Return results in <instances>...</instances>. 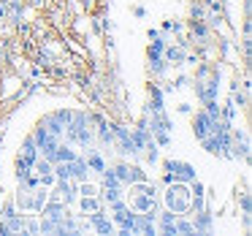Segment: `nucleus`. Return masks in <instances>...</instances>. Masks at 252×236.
Here are the masks:
<instances>
[{"label": "nucleus", "instance_id": "f257e3e1", "mask_svg": "<svg viewBox=\"0 0 252 236\" xmlns=\"http://www.w3.org/2000/svg\"><path fill=\"white\" fill-rule=\"evenodd\" d=\"M163 203L176 217H182V214L190 217V185H185V182H168V187L163 193Z\"/></svg>", "mask_w": 252, "mask_h": 236}, {"label": "nucleus", "instance_id": "f03ea898", "mask_svg": "<svg viewBox=\"0 0 252 236\" xmlns=\"http://www.w3.org/2000/svg\"><path fill=\"white\" fill-rule=\"evenodd\" d=\"M109 209H111V220H114L117 231H120L122 236H130L133 234V214H136V209H133L125 198L109 203Z\"/></svg>", "mask_w": 252, "mask_h": 236}, {"label": "nucleus", "instance_id": "7ed1b4c3", "mask_svg": "<svg viewBox=\"0 0 252 236\" xmlns=\"http://www.w3.org/2000/svg\"><path fill=\"white\" fill-rule=\"evenodd\" d=\"M163 171H165V174H171V179H174V182H185V185H190V182L198 176V171H195V166H192V163H187V160H174V158L163 160Z\"/></svg>", "mask_w": 252, "mask_h": 236}, {"label": "nucleus", "instance_id": "20e7f679", "mask_svg": "<svg viewBox=\"0 0 252 236\" xmlns=\"http://www.w3.org/2000/svg\"><path fill=\"white\" fill-rule=\"evenodd\" d=\"M111 149H117L122 158H138V149H136V144H133V136H130V128L127 125L114 122V147Z\"/></svg>", "mask_w": 252, "mask_h": 236}, {"label": "nucleus", "instance_id": "39448f33", "mask_svg": "<svg viewBox=\"0 0 252 236\" xmlns=\"http://www.w3.org/2000/svg\"><path fill=\"white\" fill-rule=\"evenodd\" d=\"M49 196L52 198H60L65 206H71V203H76V198H79L76 182H73V179H55V185L49 187Z\"/></svg>", "mask_w": 252, "mask_h": 236}, {"label": "nucleus", "instance_id": "423d86ee", "mask_svg": "<svg viewBox=\"0 0 252 236\" xmlns=\"http://www.w3.org/2000/svg\"><path fill=\"white\" fill-rule=\"evenodd\" d=\"M84 217H87L90 228H93L95 234H100V236H111V234L117 231L114 220H111L109 214L103 212V209H98V212H90V214H84Z\"/></svg>", "mask_w": 252, "mask_h": 236}, {"label": "nucleus", "instance_id": "0eeeda50", "mask_svg": "<svg viewBox=\"0 0 252 236\" xmlns=\"http://www.w3.org/2000/svg\"><path fill=\"white\" fill-rule=\"evenodd\" d=\"M220 120H212V117L206 114V111H195V114H192V136L198 138V141H201L203 136H209V133L214 131V125H217Z\"/></svg>", "mask_w": 252, "mask_h": 236}, {"label": "nucleus", "instance_id": "6e6552de", "mask_svg": "<svg viewBox=\"0 0 252 236\" xmlns=\"http://www.w3.org/2000/svg\"><path fill=\"white\" fill-rule=\"evenodd\" d=\"M133 234L155 236V234H158V217H149L147 212H136V214H133Z\"/></svg>", "mask_w": 252, "mask_h": 236}, {"label": "nucleus", "instance_id": "1a4fd4ad", "mask_svg": "<svg viewBox=\"0 0 252 236\" xmlns=\"http://www.w3.org/2000/svg\"><path fill=\"white\" fill-rule=\"evenodd\" d=\"M130 206L136 212H147L149 217H158V196H149V193H133Z\"/></svg>", "mask_w": 252, "mask_h": 236}, {"label": "nucleus", "instance_id": "9d476101", "mask_svg": "<svg viewBox=\"0 0 252 236\" xmlns=\"http://www.w3.org/2000/svg\"><path fill=\"white\" fill-rule=\"evenodd\" d=\"M165 109V90L158 84H149L147 87V111L144 114H155V111Z\"/></svg>", "mask_w": 252, "mask_h": 236}, {"label": "nucleus", "instance_id": "9b49d317", "mask_svg": "<svg viewBox=\"0 0 252 236\" xmlns=\"http://www.w3.org/2000/svg\"><path fill=\"white\" fill-rule=\"evenodd\" d=\"M192 228H195V234H212L214 231V214L209 212V209L192 212Z\"/></svg>", "mask_w": 252, "mask_h": 236}, {"label": "nucleus", "instance_id": "f8f14e48", "mask_svg": "<svg viewBox=\"0 0 252 236\" xmlns=\"http://www.w3.org/2000/svg\"><path fill=\"white\" fill-rule=\"evenodd\" d=\"M38 214H44V217H52V220H63V217L68 214V206L60 201V198H52V196H49V201L41 206Z\"/></svg>", "mask_w": 252, "mask_h": 236}, {"label": "nucleus", "instance_id": "ddd939ff", "mask_svg": "<svg viewBox=\"0 0 252 236\" xmlns=\"http://www.w3.org/2000/svg\"><path fill=\"white\" fill-rule=\"evenodd\" d=\"M90 176H93V171H90L84 155H76V158L71 160V179H73V182H87Z\"/></svg>", "mask_w": 252, "mask_h": 236}, {"label": "nucleus", "instance_id": "4468645a", "mask_svg": "<svg viewBox=\"0 0 252 236\" xmlns=\"http://www.w3.org/2000/svg\"><path fill=\"white\" fill-rule=\"evenodd\" d=\"M84 160H87V166H90V171H93V174H98L100 176V171L106 169V158H103V152H100V149H84Z\"/></svg>", "mask_w": 252, "mask_h": 236}, {"label": "nucleus", "instance_id": "2eb2a0df", "mask_svg": "<svg viewBox=\"0 0 252 236\" xmlns=\"http://www.w3.org/2000/svg\"><path fill=\"white\" fill-rule=\"evenodd\" d=\"M95 141L106 149L114 147V122H103V125L95 128Z\"/></svg>", "mask_w": 252, "mask_h": 236}, {"label": "nucleus", "instance_id": "dca6fc26", "mask_svg": "<svg viewBox=\"0 0 252 236\" xmlns=\"http://www.w3.org/2000/svg\"><path fill=\"white\" fill-rule=\"evenodd\" d=\"M49 201V187L44 185H35L33 190H30V212H41V206Z\"/></svg>", "mask_w": 252, "mask_h": 236}, {"label": "nucleus", "instance_id": "f3484780", "mask_svg": "<svg viewBox=\"0 0 252 236\" xmlns=\"http://www.w3.org/2000/svg\"><path fill=\"white\" fill-rule=\"evenodd\" d=\"M187 28H190V33L198 38V44H209V25H206V19H190L187 22Z\"/></svg>", "mask_w": 252, "mask_h": 236}, {"label": "nucleus", "instance_id": "a211bd4d", "mask_svg": "<svg viewBox=\"0 0 252 236\" xmlns=\"http://www.w3.org/2000/svg\"><path fill=\"white\" fill-rule=\"evenodd\" d=\"M41 125H44L46 131L52 133V136H57V138H63V136H65V125H63V122L55 117V111H49V114H44V120H41Z\"/></svg>", "mask_w": 252, "mask_h": 236}, {"label": "nucleus", "instance_id": "6ab92c4d", "mask_svg": "<svg viewBox=\"0 0 252 236\" xmlns=\"http://www.w3.org/2000/svg\"><path fill=\"white\" fill-rule=\"evenodd\" d=\"M185 55H187V52L182 49L179 44H176V46L165 44V49H163V57H165V63H168L171 68H174V66H182V63H185Z\"/></svg>", "mask_w": 252, "mask_h": 236}, {"label": "nucleus", "instance_id": "aec40b11", "mask_svg": "<svg viewBox=\"0 0 252 236\" xmlns=\"http://www.w3.org/2000/svg\"><path fill=\"white\" fill-rule=\"evenodd\" d=\"M17 158H22V160H28L30 166L35 163V158H38V147H35V141H33V136H28L22 141V147H19V155Z\"/></svg>", "mask_w": 252, "mask_h": 236}, {"label": "nucleus", "instance_id": "412c9836", "mask_svg": "<svg viewBox=\"0 0 252 236\" xmlns=\"http://www.w3.org/2000/svg\"><path fill=\"white\" fill-rule=\"evenodd\" d=\"M76 203H79V209H82V214H90V212L103 209V201H100L98 196H79Z\"/></svg>", "mask_w": 252, "mask_h": 236}, {"label": "nucleus", "instance_id": "4be33fe9", "mask_svg": "<svg viewBox=\"0 0 252 236\" xmlns=\"http://www.w3.org/2000/svg\"><path fill=\"white\" fill-rule=\"evenodd\" d=\"M152 44L147 46V57L152 60V57H163V49H165V44H168V38H163V35H158V38H149Z\"/></svg>", "mask_w": 252, "mask_h": 236}, {"label": "nucleus", "instance_id": "5701e85b", "mask_svg": "<svg viewBox=\"0 0 252 236\" xmlns=\"http://www.w3.org/2000/svg\"><path fill=\"white\" fill-rule=\"evenodd\" d=\"M25 217H28V214L14 212L11 217H3V220H6V225H8V231H11V234H25Z\"/></svg>", "mask_w": 252, "mask_h": 236}, {"label": "nucleus", "instance_id": "b1692460", "mask_svg": "<svg viewBox=\"0 0 252 236\" xmlns=\"http://www.w3.org/2000/svg\"><path fill=\"white\" fill-rule=\"evenodd\" d=\"M14 206L22 209V212H30V190L28 187H19L17 196H14Z\"/></svg>", "mask_w": 252, "mask_h": 236}, {"label": "nucleus", "instance_id": "393cba45", "mask_svg": "<svg viewBox=\"0 0 252 236\" xmlns=\"http://www.w3.org/2000/svg\"><path fill=\"white\" fill-rule=\"evenodd\" d=\"M168 63H165V57H152L149 60V71H152V76H165L168 73Z\"/></svg>", "mask_w": 252, "mask_h": 236}, {"label": "nucleus", "instance_id": "a878e982", "mask_svg": "<svg viewBox=\"0 0 252 236\" xmlns=\"http://www.w3.org/2000/svg\"><path fill=\"white\" fill-rule=\"evenodd\" d=\"M14 174H17V182H22V179H28V176L33 174V166H30L28 160L17 158V171H14Z\"/></svg>", "mask_w": 252, "mask_h": 236}, {"label": "nucleus", "instance_id": "bb28decb", "mask_svg": "<svg viewBox=\"0 0 252 236\" xmlns=\"http://www.w3.org/2000/svg\"><path fill=\"white\" fill-rule=\"evenodd\" d=\"M17 90H22V79H17V76H8L6 79V90H3V95L0 98H11Z\"/></svg>", "mask_w": 252, "mask_h": 236}, {"label": "nucleus", "instance_id": "cd10ccee", "mask_svg": "<svg viewBox=\"0 0 252 236\" xmlns=\"http://www.w3.org/2000/svg\"><path fill=\"white\" fill-rule=\"evenodd\" d=\"M190 19H206V6H203V0H192L190 3Z\"/></svg>", "mask_w": 252, "mask_h": 236}, {"label": "nucleus", "instance_id": "c85d7f7f", "mask_svg": "<svg viewBox=\"0 0 252 236\" xmlns=\"http://www.w3.org/2000/svg\"><path fill=\"white\" fill-rule=\"evenodd\" d=\"M179 234H195L192 220H187L185 214H182V217H176V236H179Z\"/></svg>", "mask_w": 252, "mask_h": 236}, {"label": "nucleus", "instance_id": "c756f323", "mask_svg": "<svg viewBox=\"0 0 252 236\" xmlns=\"http://www.w3.org/2000/svg\"><path fill=\"white\" fill-rule=\"evenodd\" d=\"M168 223H176V214L171 212V209H163V212L158 214V225H168Z\"/></svg>", "mask_w": 252, "mask_h": 236}, {"label": "nucleus", "instance_id": "7c9ffc66", "mask_svg": "<svg viewBox=\"0 0 252 236\" xmlns=\"http://www.w3.org/2000/svg\"><path fill=\"white\" fill-rule=\"evenodd\" d=\"M0 19H8V0H0Z\"/></svg>", "mask_w": 252, "mask_h": 236}, {"label": "nucleus", "instance_id": "2f4dec72", "mask_svg": "<svg viewBox=\"0 0 252 236\" xmlns=\"http://www.w3.org/2000/svg\"><path fill=\"white\" fill-rule=\"evenodd\" d=\"M0 236H11V231H8V225H6L3 217H0Z\"/></svg>", "mask_w": 252, "mask_h": 236}, {"label": "nucleus", "instance_id": "473e14b6", "mask_svg": "<svg viewBox=\"0 0 252 236\" xmlns=\"http://www.w3.org/2000/svg\"><path fill=\"white\" fill-rule=\"evenodd\" d=\"M133 14H136L138 19H144V17H147V8H144V6H136V8H133Z\"/></svg>", "mask_w": 252, "mask_h": 236}, {"label": "nucleus", "instance_id": "72a5a7b5", "mask_svg": "<svg viewBox=\"0 0 252 236\" xmlns=\"http://www.w3.org/2000/svg\"><path fill=\"white\" fill-rule=\"evenodd\" d=\"M179 114H192V106L190 103H179Z\"/></svg>", "mask_w": 252, "mask_h": 236}, {"label": "nucleus", "instance_id": "f704fd0d", "mask_svg": "<svg viewBox=\"0 0 252 236\" xmlns=\"http://www.w3.org/2000/svg\"><path fill=\"white\" fill-rule=\"evenodd\" d=\"M147 35H149V38H158L160 30H158V28H149V30H147Z\"/></svg>", "mask_w": 252, "mask_h": 236}]
</instances>
